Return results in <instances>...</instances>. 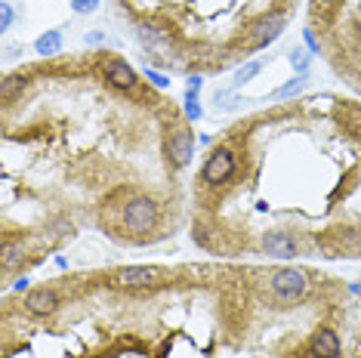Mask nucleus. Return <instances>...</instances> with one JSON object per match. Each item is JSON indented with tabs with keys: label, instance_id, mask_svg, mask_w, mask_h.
Listing matches in <instances>:
<instances>
[{
	"label": "nucleus",
	"instance_id": "1",
	"mask_svg": "<svg viewBox=\"0 0 361 358\" xmlns=\"http://www.w3.org/2000/svg\"><path fill=\"white\" fill-rule=\"evenodd\" d=\"M167 268L161 266H124L111 275V284L121 290H142V288H154L167 278Z\"/></svg>",
	"mask_w": 361,
	"mask_h": 358
},
{
	"label": "nucleus",
	"instance_id": "2",
	"mask_svg": "<svg viewBox=\"0 0 361 358\" xmlns=\"http://www.w3.org/2000/svg\"><path fill=\"white\" fill-rule=\"evenodd\" d=\"M158 216H161L158 204H154L152 198H145V195H139V198L127 201V207H124V226H127L130 232H136V235L152 232L154 226H158Z\"/></svg>",
	"mask_w": 361,
	"mask_h": 358
},
{
	"label": "nucleus",
	"instance_id": "3",
	"mask_svg": "<svg viewBox=\"0 0 361 358\" xmlns=\"http://www.w3.org/2000/svg\"><path fill=\"white\" fill-rule=\"evenodd\" d=\"M272 297L278 300V303L290 306L297 303V300L306 294V275L300 272V268H278V272L272 275Z\"/></svg>",
	"mask_w": 361,
	"mask_h": 358
},
{
	"label": "nucleus",
	"instance_id": "4",
	"mask_svg": "<svg viewBox=\"0 0 361 358\" xmlns=\"http://www.w3.org/2000/svg\"><path fill=\"white\" fill-rule=\"evenodd\" d=\"M235 170H238V161H235L232 149H213L207 164L201 167V179L207 185H223V183H228V179L235 176Z\"/></svg>",
	"mask_w": 361,
	"mask_h": 358
},
{
	"label": "nucleus",
	"instance_id": "5",
	"mask_svg": "<svg viewBox=\"0 0 361 358\" xmlns=\"http://www.w3.org/2000/svg\"><path fill=\"white\" fill-rule=\"evenodd\" d=\"M99 71H102V78L109 80L114 90H124V93H130V90L136 87V71L130 68L121 56H105V59L99 62Z\"/></svg>",
	"mask_w": 361,
	"mask_h": 358
},
{
	"label": "nucleus",
	"instance_id": "6",
	"mask_svg": "<svg viewBox=\"0 0 361 358\" xmlns=\"http://www.w3.org/2000/svg\"><path fill=\"white\" fill-rule=\"evenodd\" d=\"M167 152H170V161L176 167H185L195 154V133L188 124H176L170 130V140H167Z\"/></svg>",
	"mask_w": 361,
	"mask_h": 358
},
{
	"label": "nucleus",
	"instance_id": "7",
	"mask_svg": "<svg viewBox=\"0 0 361 358\" xmlns=\"http://www.w3.org/2000/svg\"><path fill=\"white\" fill-rule=\"evenodd\" d=\"M284 25H287L284 13H269V16H262L257 25L250 28V35H253L250 50H262V47H269V44H272V40L284 31Z\"/></svg>",
	"mask_w": 361,
	"mask_h": 358
},
{
	"label": "nucleus",
	"instance_id": "8",
	"mask_svg": "<svg viewBox=\"0 0 361 358\" xmlns=\"http://www.w3.org/2000/svg\"><path fill=\"white\" fill-rule=\"evenodd\" d=\"M25 312L28 315H37V319H47V315H53L56 309H59V294H56L53 288H35L25 294Z\"/></svg>",
	"mask_w": 361,
	"mask_h": 358
},
{
	"label": "nucleus",
	"instance_id": "9",
	"mask_svg": "<svg viewBox=\"0 0 361 358\" xmlns=\"http://www.w3.org/2000/svg\"><path fill=\"white\" fill-rule=\"evenodd\" d=\"M340 355H343V346H340L336 331L322 328L312 337V358H340Z\"/></svg>",
	"mask_w": 361,
	"mask_h": 358
},
{
	"label": "nucleus",
	"instance_id": "10",
	"mask_svg": "<svg viewBox=\"0 0 361 358\" xmlns=\"http://www.w3.org/2000/svg\"><path fill=\"white\" fill-rule=\"evenodd\" d=\"M262 250H266L269 257H281V259H287V257H293L297 254V241L290 238L287 232H269V235H262Z\"/></svg>",
	"mask_w": 361,
	"mask_h": 358
},
{
	"label": "nucleus",
	"instance_id": "11",
	"mask_svg": "<svg viewBox=\"0 0 361 358\" xmlns=\"http://www.w3.org/2000/svg\"><path fill=\"white\" fill-rule=\"evenodd\" d=\"M35 50H37V56H56L62 50V31H47V35H40L35 40Z\"/></svg>",
	"mask_w": 361,
	"mask_h": 358
},
{
	"label": "nucleus",
	"instance_id": "12",
	"mask_svg": "<svg viewBox=\"0 0 361 358\" xmlns=\"http://www.w3.org/2000/svg\"><path fill=\"white\" fill-rule=\"evenodd\" d=\"M306 90V78H293V80H287L284 87H278L275 93H272V99H287V96H297V93H302Z\"/></svg>",
	"mask_w": 361,
	"mask_h": 358
},
{
	"label": "nucleus",
	"instance_id": "13",
	"mask_svg": "<svg viewBox=\"0 0 361 358\" xmlns=\"http://www.w3.org/2000/svg\"><path fill=\"white\" fill-rule=\"evenodd\" d=\"M259 68H262V65H259V62H247V65H241V68H238V71H235L232 84H235V87H244V84H247V80H250V78H257V75H259Z\"/></svg>",
	"mask_w": 361,
	"mask_h": 358
},
{
	"label": "nucleus",
	"instance_id": "14",
	"mask_svg": "<svg viewBox=\"0 0 361 358\" xmlns=\"http://www.w3.org/2000/svg\"><path fill=\"white\" fill-rule=\"evenodd\" d=\"M19 87H25V78H4V84H0V96H4V102H13V96H16V90Z\"/></svg>",
	"mask_w": 361,
	"mask_h": 358
},
{
	"label": "nucleus",
	"instance_id": "15",
	"mask_svg": "<svg viewBox=\"0 0 361 358\" xmlns=\"http://www.w3.org/2000/svg\"><path fill=\"white\" fill-rule=\"evenodd\" d=\"M185 118L188 121H201L204 118V109H201V102H198V93H192V90L185 93Z\"/></svg>",
	"mask_w": 361,
	"mask_h": 358
},
{
	"label": "nucleus",
	"instance_id": "16",
	"mask_svg": "<svg viewBox=\"0 0 361 358\" xmlns=\"http://www.w3.org/2000/svg\"><path fill=\"white\" fill-rule=\"evenodd\" d=\"M10 25H13V6L0 4V31H10Z\"/></svg>",
	"mask_w": 361,
	"mask_h": 358
},
{
	"label": "nucleus",
	"instance_id": "17",
	"mask_svg": "<svg viewBox=\"0 0 361 358\" xmlns=\"http://www.w3.org/2000/svg\"><path fill=\"white\" fill-rule=\"evenodd\" d=\"M99 6V0H71V10L75 13H93Z\"/></svg>",
	"mask_w": 361,
	"mask_h": 358
},
{
	"label": "nucleus",
	"instance_id": "18",
	"mask_svg": "<svg viewBox=\"0 0 361 358\" xmlns=\"http://www.w3.org/2000/svg\"><path fill=\"white\" fill-rule=\"evenodd\" d=\"M145 80H152L154 87H161V90H167L170 87V80L164 78V75H158V71H152V68H145Z\"/></svg>",
	"mask_w": 361,
	"mask_h": 358
},
{
	"label": "nucleus",
	"instance_id": "19",
	"mask_svg": "<svg viewBox=\"0 0 361 358\" xmlns=\"http://www.w3.org/2000/svg\"><path fill=\"white\" fill-rule=\"evenodd\" d=\"M19 257H22L19 250H16L13 244H6V247H4V268H13V263H16Z\"/></svg>",
	"mask_w": 361,
	"mask_h": 358
},
{
	"label": "nucleus",
	"instance_id": "20",
	"mask_svg": "<svg viewBox=\"0 0 361 358\" xmlns=\"http://www.w3.org/2000/svg\"><path fill=\"white\" fill-rule=\"evenodd\" d=\"M290 62L297 65L300 71H306V68H309V56H306V50H293V53H290Z\"/></svg>",
	"mask_w": 361,
	"mask_h": 358
},
{
	"label": "nucleus",
	"instance_id": "21",
	"mask_svg": "<svg viewBox=\"0 0 361 358\" xmlns=\"http://www.w3.org/2000/svg\"><path fill=\"white\" fill-rule=\"evenodd\" d=\"M302 37H306V47H309V50H312V53H318V40L312 37V31H302Z\"/></svg>",
	"mask_w": 361,
	"mask_h": 358
},
{
	"label": "nucleus",
	"instance_id": "22",
	"mask_svg": "<svg viewBox=\"0 0 361 358\" xmlns=\"http://www.w3.org/2000/svg\"><path fill=\"white\" fill-rule=\"evenodd\" d=\"M201 84H204L201 78H188V90H192V93H198V90H201Z\"/></svg>",
	"mask_w": 361,
	"mask_h": 358
},
{
	"label": "nucleus",
	"instance_id": "23",
	"mask_svg": "<svg viewBox=\"0 0 361 358\" xmlns=\"http://www.w3.org/2000/svg\"><path fill=\"white\" fill-rule=\"evenodd\" d=\"M99 40H102L99 31H90V35H87V44H99Z\"/></svg>",
	"mask_w": 361,
	"mask_h": 358
},
{
	"label": "nucleus",
	"instance_id": "24",
	"mask_svg": "<svg viewBox=\"0 0 361 358\" xmlns=\"http://www.w3.org/2000/svg\"><path fill=\"white\" fill-rule=\"evenodd\" d=\"M322 4H331V0H322Z\"/></svg>",
	"mask_w": 361,
	"mask_h": 358
}]
</instances>
